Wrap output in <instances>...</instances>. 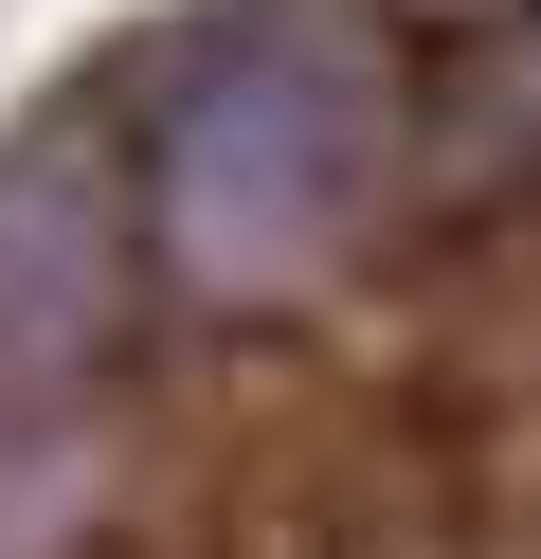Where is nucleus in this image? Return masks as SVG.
<instances>
[{
    "mask_svg": "<svg viewBox=\"0 0 541 559\" xmlns=\"http://www.w3.org/2000/svg\"><path fill=\"white\" fill-rule=\"evenodd\" d=\"M108 307H127V199L91 127H19L0 145V379H72Z\"/></svg>",
    "mask_w": 541,
    "mask_h": 559,
    "instance_id": "2",
    "label": "nucleus"
},
{
    "mask_svg": "<svg viewBox=\"0 0 541 559\" xmlns=\"http://www.w3.org/2000/svg\"><path fill=\"white\" fill-rule=\"evenodd\" d=\"M397 181V37L361 0H252L163 73V253L199 289H307Z\"/></svg>",
    "mask_w": 541,
    "mask_h": 559,
    "instance_id": "1",
    "label": "nucleus"
},
{
    "mask_svg": "<svg viewBox=\"0 0 541 559\" xmlns=\"http://www.w3.org/2000/svg\"><path fill=\"white\" fill-rule=\"evenodd\" d=\"M505 91H524V127H541V0H524V55H505Z\"/></svg>",
    "mask_w": 541,
    "mask_h": 559,
    "instance_id": "3",
    "label": "nucleus"
}]
</instances>
